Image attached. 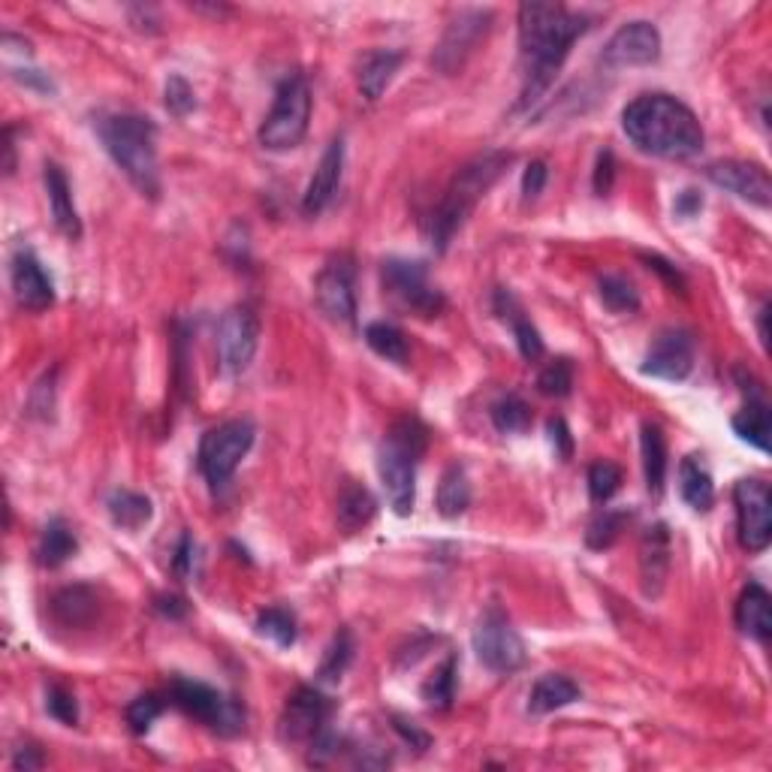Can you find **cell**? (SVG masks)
<instances>
[{
  "instance_id": "obj_1",
  "label": "cell",
  "mask_w": 772,
  "mask_h": 772,
  "mask_svg": "<svg viewBox=\"0 0 772 772\" xmlns=\"http://www.w3.org/2000/svg\"><path fill=\"white\" fill-rule=\"evenodd\" d=\"M592 19L571 12L562 3H522L519 7V55L526 67V85L519 109L534 106L550 91L555 73L571 55V46L588 31Z\"/></svg>"
},
{
  "instance_id": "obj_2",
  "label": "cell",
  "mask_w": 772,
  "mask_h": 772,
  "mask_svg": "<svg viewBox=\"0 0 772 772\" xmlns=\"http://www.w3.org/2000/svg\"><path fill=\"white\" fill-rule=\"evenodd\" d=\"M625 136L652 157L691 161L703 152V128L688 106L670 95H640L621 112Z\"/></svg>"
},
{
  "instance_id": "obj_3",
  "label": "cell",
  "mask_w": 772,
  "mask_h": 772,
  "mask_svg": "<svg viewBox=\"0 0 772 772\" xmlns=\"http://www.w3.org/2000/svg\"><path fill=\"white\" fill-rule=\"evenodd\" d=\"M514 164V154L486 152L477 154L474 161L459 169L453 181L446 185L444 197L438 199L432 214L426 218V235L434 245V251H446L453 235L465 227L474 206L492 190V185L504 176V169Z\"/></svg>"
},
{
  "instance_id": "obj_4",
  "label": "cell",
  "mask_w": 772,
  "mask_h": 772,
  "mask_svg": "<svg viewBox=\"0 0 772 772\" xmlns=\"http://www.w3.org/2000/svg\"><path fill=\"white\" fill-rule=\"evenodd\" d=\"M97 133L103 140L106 152L115 161L118 169L130 178V185L157 199L161 194V169H157V130L152 118L130 115H103L97 124Z\"/></svg>"
},
{
  "instance_id": "obj_5",
  "label": "cell",
  "mask_w": 772,
  "mask_h": 772,
  "mask_svg": "<svg viewBox=\"0 0 772 772\" xmlns=\"http://www.w3.org/2000/svg\"><path fill=\"white\" fill-rule=\"evenodd\" d=\"M426 450L429 429L417 417H401L389 426L377 453V474L396 516H408L417 504V465Z\"/></svg>"
},
{
  "instance_id": "obj_6",
  "label": "cell",
  "mask_w": 772,
  "mask_h": 772,
  "mask_svg": "<svg viewBox=\"0 0 772 772\" xmlns=\"http://www.w3.org/2000/svg\"><path fill=\"white\" fill-rule=\"evenodd\" d=\"M311 121V88L302 73H290L272 103L269 115L260 128V145L269 152H290L308 133Z\"/></svg>"
},
{
  "instance_id": "obj_7",
  "label": "cell",
  "mask_w": 772,
  "mask_h": 772,
  "mask_svg": "<svg viewBox=\"0 0 772 772\" xmlns=\"http://www.w3.org/2000/svg\"><path fill=\"white\" fill-rule=\"evenodd\" d=\"M169 703L178 706L181 713L197 718L206 727H211L221 737H235L245 727V709L242 703L227 697L211 685L194 682V679H173L169 685Z\"/></svg>"
},
{
  "instance_id": "obj_8",
  "label": "cell",
  "mask_w": 772,
  "mask_h": 772,
  "mask_svg": "<svg viewBox=\"0 0 772 772\" xmlns=\"http://www.w3.org/2000/svg\"><path fill=\"white\" fill-rule=\"evenodd\" d=\"M381 278H384L386 296L410 315L438 317L444 311V293L429 282V269L420 260H386Z\"/></svg>"
},
{
  "instance_id": "obj_9",
  "label": "cell",
  "mask_w": 772,
  "mask_h": 772,
  "mask_svg": "<svg viewBox=\"0 0 772 772\" xmlns=\"http://www.w3.org/2000/svg\"><path fill=\"white\" fill-rule=\"evenodd\" d=\"M254 426L247 420L221 422L218 429L202 434L199 444V471L211 486H223L242 465L247 450L254 446Z\"/></svg>"
},
{
  "instance_id": "obj_10",
  "label": "cell",
  "mask_w": 772,
  "mask_h": 772,
  "mask_svg": "<svg viewBox=\"0 0 772 772\" xmlns=\"http://www.w3.org/2000/svg\"><path fill=\"white\" fill-rule=\"evenodd\" d=\"M471 643L483 668L492 673H514L526 664V643L501 607H489L483 613L471 633Z\"/></svg>"
},
{
  "instance_id": "obj_11",
  "label": "cell",
  "mask_w": 772,
  "mask_h": 772,
  "mask_svg": "<svg viewBox=\"0 0 772 772\" xmlns=\"http://www.w3.org/2000/svg\"><path fill=\"white\" fill-rule=\"evenodd\" d=\"M260 348V317L247 305H235L218 327V360L223 375H245Z\"/></svg>"
},
{
  "instance_id": "obj_12",
  "label": "cell",
  "mask_w": 772,
  "mask_h": 772,
  "mask_svg": "<svg viewBox=\"0 0 772 772\" xmlns=\"http://www.w3.org/2000/svg\"><path fill=\"white\" fill-rule=\"evenodd\" d=\"M739 543L749 552H763L772 540V492L758 477H746L734 489Z\"/></svg>"
},
{
  "instance_id": "obj_13",
  "label": "cell",
  "mask_w": 772,
  "mask_h": 772,
  "mask_svg": "<svg viewBox=\"0 0 772 772\" xmlns=\"http://www.w3.org/2000/svg\"><path fill=\"white\" fill-rule=\"evenodd\" d=\"M492 10H462L446 24L441 43L434 48L432 64L444 76H453L465 67V60L474 55V48L481 46V40L489 34Z\"/></svg>"
},
{
  "instance_id": "obj_14",
  "label": "cell",
  "mask_w": 772,
  "mask_h": 772,
  "mask_svg": "<svg viewBox=\"0 0 772 772\" xmlns=\"http://www.w3.org/2000/svg\"><path fill=\"white\" fill-rule=\"evenodd\" d=\"M335 713V703L329 701L323 691L317 688H296L284 703L282 721H278V734L284 742H311L317 734H323L329 725V718Z\"/></svg>"
},
{
  "instance_id": "obj_15",
  "label": "cell",
  "mask_w": 772,
  "mask_h": 772,
  "mask_svg": "<svg viewBox=\"0 0 772 772\" xmlns=\"http://www.w3.org/2000/svg\"><path fill=\"white\" fill-rule=\"evenodd\" d=\"M353 260L351 257H332L320 269L315 282V296L320 311L341 327H353L356 323V293H353Z\"/></svg>"
},
{
  "instance_id": "obj_16",
  "label": "cell",
  "mask_w": 772,
  "mask_h": 772,
  "mask_svg": "<svg viewBox=\"0 0 772 772\" xmlns=\"http://www.w3.org/2000/svg\"><path fill=\"white\" fill-rule=\"evenodd\" d=\"M661 58V34L652 22L621 24L600 52V60L613 70L625 67H649Z\"/></svg>"
},
{
  "instance_id": "obj_17",
  "label": "cell",
  "mask_w": 772,
  "mask_h": 772,
  "mask_svg": "<svg viewBox=\"0 0 772 772\" xmlns=\"http://www.w3.org/2000/svg\"><path fill=\"white\" fill-rule=\"evenodd\" d=\"M706 176L713 185L725 188L727 194L746 199L751 206L770 209L772 202V185L770 173L761 164H749V161H718L709 164Z\"/></svg>"
},
{
  "instance_id": "obj_18",
  "label": "cell",
  "mask_w": 772,
  "mask_h": 772,
  "mask_svg": "<svg viewBox=\"0 0 772 772\" xmlns=\"http://www.w3.org/2000/svg\"><path fill=\"white\" fill-rule=\"evenodd\" d=\"M694 368V341L682 329H668L661 332L646 353L643 375L658 377V381H685Z\"/></svg>"
},
{
  "instance_id": "obj_19",
  "label": "cell",
  "mask_w": 772,
  "mask_h": 772,
  "mask_svg": "<svg viewBox=\"0 0 772 772\" xmlns=\"http://www.w3.org/2000/svg\"><path fill=\"white\" fill-rule=\"evenodd\" d=\"M10 278L15 302L22 305V308H27V311H46L48 305L55 302L52 278H48L46 269H43V263L36 260L34 251L19 247V251L12 254Z\"/></svg>"
},
{
  "instance_id": "obj_20",
  "label": "cell",
  "mask_w": 772,
  "mask_h": 772,
  "mask_svg": "<svg viewBox=\"0 0 772 772\" xmlns=\"http://www.w3.org/2000/svg\"><path fill=\"white\" fill-rule=\"evenodd\" d=\"M341 173H344V142L332 140L327 152H323V157H320V164H317L308 188H305L302 211L308 218L320 214V211L327 209L329 202L335 199L341 185Z\"/></svg>"
},
{
  "instance_id": "obj_21",
  "label": "cell",
  "mask_w": 772,
  "mask_h": 772,
  "mask_svg": "<svg viewBox=\"0 0 772 772\" xmlns=\"http://www.w3.org/2000/svg\"><path fill=\"white\" fill-rule=\"evenodd\" d=\"M52 616L64 628H88L100 616V597L91 585H67L52 597Z\"/></svg>"
},
{
  "instance_id": "obj_22",
  "label": "cell",
  "mask_w": 772,
  "mask_h": 772,
  "mask_svg": "<svg viewBox=\"0 0 772 772\" xmlns=\"http://www.w3.org/2000/svg\"><path fill=\"white\" fill-rule=\"evenodd\" d=\"M670 567V534L664 522L646 528L643 543H640V574H643V592L655 597L664 585Z\"/></svg>"
},
{
  "instance_id": "obj_23",
  "label": "cell",
  "mask_w": 772,
  "mask_h": 772,
  "mask_svg": "<svg viewBox=\"0 0 772 772\" xmlns=\"http://www.w3.org/2000/svg\"><path fill=\"white\" fill-rule=\"evenodd\" d=\"M43 181H46V194H48V206H52V218L58 223V230L67 239H79L82 235V221H79V211H76V202H73V188L64 169L58 164H46V173H43Z\"/></svg>"
},
{
  "instance_id": "obj_24",
  "label": "cell",
  "mask_w": 772,
  "mask_h": 772,
  "mask_svg": "<svg viewBox=\"0 0 772 772\" xmlns=\"http://www.w3.org/2000/svg\"><path fill=\"white\" fill-rule=\"evenodd\" d=\"M737 628L761 643L772 637V600L763 585L749 583L742 588L737 600Z\"/></svg>"
},
{
  "instance_id": "obj_25",
  "label": "cell",
  "mask_w": 772,
  "mask_h": 772,
  "mask_svg": "<svg viewBox=\"0 0 772 772\" xmlns=\"http://www.w3.org/2000/svg\"><path fill=\"white\" fill-rule=\"evenodd\" d=\"M576 701H580V685H576L574 679L562 676V673H550V676L534 682V688L528 694V713L550 715Z\"/></svg>"
},
{
  "instance_id": "obj_26",
  "label": "cell",
  "mask_w": 772,
  "mask_h": 772,
  "mask_svg": "<svg viewBox=\"0 0 772 772\" xmlns=\"http://www.w3.org/2000/svg\"><path fill=\"white\" fill-rule=\"evenodd\" d=\"M401 60H405V55L393 52V48H377V52H372L363 60V67H360V91H363L365 100H381L386 85L393 82V76L401 67Z\"/></svg>"
},
{
  "instance_id": "obj_27",
  "label": "cell",
  "mask_w": 772,
  "mask_h": 772,
  "mask_svg": "<svg viewBox=\"0 0 772 772\" xmlns=\"http://www.w3.org/2000/svg\"><path fill=\"white\" fill-rule=\"evenodd\" d=\"M679 492H682V498L697 514H706L715 504L713 474L706 471V465L697 456L682 459V465H679Z\"/></svg>"
},
{
  "instance_id": "obj_28",
  "label": "cell",
  "mask_w": 772,
  "mask_h": 772,
  "mask_svg": "<svg viewBox=\"0 0 772 772\" xmlns=\"http://www.w3.org/2000/svg\"><path fill=\"white\" fill-rule=\"evenodd\" d=\"M640 450H643L646 486L658 498L664 492V481H668V441H664V432L658 429L655 422H646L643 426Z\"/></svg>"
},
{
  "instance_id": "obj_29",
  "label": "cell",
  "mask_w": 772,
  "mask_h": 772,
  "mask_svg": "<svg viewBox=\"0 0 772 772\" xmlns=\"http://www.w3.org/2000/svg\"><path fill=\"white\" fill-rule=\"evenodd\" d=\"M377 514V501L372 492L365 489L363 483L348 481L339 492V522L344 531H356L372 522V516Z\"/></svg>"
},
{
  "instance_id": "obj_30",
  "label": "cell",
  "mask_w": 772,
  "mask_h": 772,
  "mask_svg": "<svg viewBox=\"0 0 772 772\" xmlns=\"http://www.w3.org/2000/svg\"><path fill=\"white\" fill-rule=\"evenodd\" d=\"M495 305H498V311H501V317L507 320L510 317V327H514V335H516V344H519V353L526 356L528 363H534V360H540L543 356V339H540V332L534 329V323L528 320L526 315H522V308L516 305V299L510 296L507 290H498V299H495Z\"/></svg>"
},
{
  "instance_id": "obj_31",
  "label": "cell",
  "mask_w": 772,
  "mask_h": 772,
  "mask_svg": "<svg viewBox=\"0 0 772 772\" xmlns=\"http://www.w3.org/2000/svg\"><path fill=\"white\" fill-rule=\"evenodd\" d=\"M471 504V483L468 474L462 465H450V468L441 474V483H438V495H434V507L438 514L444 519H456L468 510Z\"/></svg>"
},
{
  "instance_id": "obj_32",
  "label": "cell",
  "mask_w": 772,
  "mask_h": 772,
  "mask_svg": "<svg viewBox=\"0 0 772 772\" xmlns=\"http://www.w3.org/2000/svg\"><path fill=\"white\" fill-rule=\"evenodd\" d=\"M106 507H109L112 522H115L118 528H124V531H140V528L145 526L154 514L152 498H145L142 492H130V489L112 492V495H109V501H106Z\"/></svg>"
},
{
  "instance_id": "obj_33",
  "label": "cell",
  "mask_w": 772,
  "mask_h": 772,
  "mask_svg": "<svg viewBox=\"0 0 772 772\" xmlns=\"http://www.w3.org/2000/svg\"><path fill=\"white\" fill-rule=\"evenodd\" d=\"M734 432L761 453L770 450V408L763 398H749V405L734 417Z\"/></svg>"
},
{
  "instance_id": "obj_34",
  "label": "cell",
  "mask_w": 772,
  "mask_h": 772,
  "mask_svg": "<svg viewBox=\"0 0 772 772\" xmlns=\"http://www.w3.org/2000/svg\"><path fill=\"white\" fill-rule=\"evenodd\" d=\"M76 550H79L76 534L67 528V522L55 519V522H48L46 531H43L36 555H40V564H43V567H60L64 562H70L73 555H76Z\"/></svg>"
},
{
  "instance_id": "obj_35",
  "label": "cell",
  "mask_w": 772,
  "mask_h": 772,
  "mask_svg": "<svg viewBox=\"0 0 772 772\" xmlns=\"http://www.w3.org/2000/svg\"><path fill=\"white\" fill-rule=\"evenodd\" d=\"M365 344H368L377 356H384L386 363L408 365V339H405L401 329L386 323V320H377V323H368V327H365Z\"/></svg>"
},
{
  "instance_id": "obj_36",
  "label": "cell",
  "mask_w": 772,
  "mask_h": 772,
  "mask_svg": "<svg viewBox=\"0 0 772 772\" xmlns=\"http://www.w3.org/2000/svg\"><path fill=\"white\" fill-rule=\"evenodd\" d=\"M456 682H459V661L453 655L446 658L441 668L434 670L432 676L426 679L422 685V701L434 706V709H446L453 697H456Z\"/></svg>"
},
{
  "instance_id": "obj_37",
  "label": "cell",
  "mask_w": 772,
  "mask_h": 772,
  "mask_svg": "<svg viewBox=\"0 0 772 772\" xmlns=\"http://www.w3.org/2000/svg\"><path fill=\"white\" fill-rule=\"evenodd\" d=\"M492 422L504 434L526 432L528 426H531V408H528L526 398L510 393V396H501L492 405Z\"/></svg>"
},
{
  "instance_id": "obj_38",
  "label": "cell",
  "mask_w": 772,
  "mask_h": 772,
  "mask_svg": "<svg viewBox=\"0 0 772 772\" xmlns=\"http://www.w3.org/2000/svg\"><path fill=\"white\" fill-rule=\"evenodd\" d=\"M628 519H631L628 510H613V507H607L604 514H597L595 519H592V526L585 531V543H588L592 550H609V547L619 540L621 531H625V522H628Z\"/></svg>"
},
{
  "instance_id": "obj_39",
  "label": "cell",
  "mask_w": 772,
  "mask_h": 772,
  "mask_svg": "<svg viewBox=\"0 0 772 772\" xmlns=\"http://www.w3.org/2000/svg\"><path fill=\"white\" fill-rule=\"evenodd\" d=\"M597 287H600L604 305H607L609 311H616V315H633L640 308V293L621 275H604Z\"/></svg>"
},
{
  "instance_id": "obj_40",
  "label": "cell",
  "mask_w": 772,
  "mask_h": 772,
  "mask_svg": "<svg viewBox=\"0 0 772 772\" xmlns=\"http://www.w3.org/2000/svg\"><path fill=\"white\" fill-rule=\"evenodd\" d=\"M257 631L263 637H269L272 643L284 646V649L296 643V619H293L290 609L269 607L266 613H260Z\"/></svg>"
},
{
  "instance_id": "obj_41",
  "label": "cell",
  "mask_w": 772,
  "mask_h": 772,
  "mask_svg": "<svg viewBox=\"0 0 772 772\" xmlns=\"http://www.w3.org/2000/svg\"><path fill=\"white\" fill-rule=\"evenodd\" d=\"M353 661V637L351 631H341L335 640H332V646L327 649V658H323V664H320V673L317 676L323 679V682H339L341 676H344V670L351 668Z\"/></svg>"
},
{
  "instance_id": "obj_42",
  "label": "cell",
  "mask_w": 772,
  "mask_h": 772,
  "mask_svg": "<svg viewBox=\"0 0 772 772\" xmlns=\"http://www.w3.org/2000/svg\"><path fill=\"white\" fill-rule=\"evenodd\" d=\"M571 386H574V365H571V360H552L550 365H543V372L538 375V389L543 396H571Z\"/></svg>"
},
{
  "instance_id": "obj_43",
  "label": "cell",
  "mask_w": 772,
  "mask_h": 772,
  "mask_svg": "<svg viewBox=\"0 0 772 772\" xmlns=\"http://www.w3.org/2000/svg\"><path fill=\"white\" fill-rule=\"evenodd\" d=\"M621 489V468L613 462H595L588 468V495L595 504H607Z\"/></svg>"
},
{
  "instance_id": "obj_44",
  "label": "cell",
  "mask_w": 772,
  "mask_h": 772,
  "mask_svg": "<svg viewBox=\"0 0 772 772\" xmlns=\"http://www.w3.org/2000/svg\"><path fill=\"white\" fill-rule=\"evenodd\" d=\"M164 713V701L157 694H142L128 706V725L133 734H145Z\"/></svg>"
},
{
  "instance_id": "obj_45",
  "label": "cell",
  "mask_w": 772,
  "mask_h": 772,
  "mask_svg": "<svg viewBox=\"0 0 772 772\" xmlns=\"http://www.w3.org/2000/svg\"><path fill=\"white\" fill-rule=\"evenodd\" d=\"M46 709L55 721H60V725L73 727L76 721H79V703H76V697H73L70 691L60 688V685H52V688H48Z\"/></svg>"
},
{
  "instance_id": "obj_46",
  "label": "cell",
  "mask_w": 772,
  "mask_h": 772,
  "mask_svg": "<svg viewBox=\"0 0 772 772\" xmlns=\"http://www.w3.org/2000/svg\"><path fill=\"white\" fill-rule=\"evenodd\" d=\"M194 106H197V100H194V88L188 85V79L169 76L166 79V109L176 118H185L194 112Z\"/></svg>"
},
{
  "instance_id": "obj_47",
  "label": "cell",
  "mask_w": 772,
  "mask_h": 772,
  "mask_svg": "<svg viewBox=\"0 0 772 772\" xmlns=\"http://www.w3.org/2000/svg\"><path fill=\"white\" fill-rule=\"evenodd\" d=\"M613 181H616V157L609 148L597 154V166H595V194L597 197H607L613 190Z\"/></svg>"
},
{
  "instance_id": "obj_48",
  "label": "cell",
  "mask_w": 772,
  "mask_h": 772,
  "mask_svg": "<svg viewBox=\"0 0 772 772\" xmlns=\"http://www.w3.org/2000/svg\"><path fill=\"white\" fill-rule=\"evenodd\" d=\"M547 178H550V169H547L543 161H531V164H528L526 176H522V197H526V202L528 199H538L540 194H543Z\"/></svg>"
},
{
  "instance_id": "obj_49",
  "label": "cell",
  "mask_w": 772,
  "mask_h": 772,
  "mask_svg": "<svg viewBox=\"0 0 772 772\" xmlns=\"http://www.w3.org/2000/svg\"><path fill=\"white\" fill-rule=\"evenodd\" d=\"M643 260H646V266H649L652 272H658V275H661L673 290L685 293V278H682V272H679L673 263H668L664 257H658V254H646Z\"/></svg>"
},
{
  "instance_id": "obj_50",
  "label": "cell",
  "mask_w": 772,
  "mask_h": 772,
  "mask_svg": "<svg viewBox=\"0 0 772 772\" xmlns=\"http://www.w3.org/2000/svg\"><path fill=\"white\" fill-rule=\"evenodd\" d=\"M550 444L555 446V456L567 459L574 453V438H571V429H567V422L562 417L550 420Z\"/></svg>"
},
{
  "instance_id": "obj_51",
  "label": "cell",
  "mask_w": 772,
  "mask_h": 772,
  "mask_svg": "<svg viewBox=\"0 0 772 772\" xmlns=\"http://www.w3.org/2000/svg\"><path fill=\"white\" fill-rule=\"evenodd\" d=\"M393 721H396V725H393V727H396L398 734H401V739H405V742H410V749H420V751L429 749V742H432V739L426 737V734H422L420 727L413 725V721H408V718H401V715H396Z\"/></svg>"
},
{
  "instance_id": "obj_52",
  "label": "cell",
  "mask_w": 772,
  "mask_h": 772,
  "mask_svg": "<svg viewBox=\"0 0 772 772\" xmlns=\"http://www.w3.org/2000/svg\"><path fill=\"white\" fill-rule=\"evenodd\" d=\"M701 209H703V197L697 194V190H682V194L676 197V202H673V211H676L679 218H694Z\"/></svg>"
},
{
  "instance_id": "obj_53",
  "label": "cell",
  "mask_w": 772,
  "mask_h": 772,
  "mask_svg": "<svg viewBox=\"0 0 772 772\" xmlns=\"http://www.w3.org/2000/svg\"><path fill=\"white\" fill-rule=\"evenodd\" d=\"M12 767L19 772H34L43 767V754H40V749H34V746H22V749H15Z\"/></svg>"
},
{
  "instance_id": "obj_54",
  "label": "cell",
  "mask_w": 772,
  "mask_h": 772,
  "mask_svg": "<svg viewBox=\"0 0 772 772\" xmlns=\"http://www.w3.org/2000/svg\"><path fill=\"white\" fill-rule=\"evenodd\" d=\"M154 609H157L161 616H166V619H181V616L188 613V604L176 595H161L154 600Z\"/></svg>"
},
{
  "instance_id": "obj_55",
  "label": "cell",
  "mask_w": 772,
  "mask_h": 772,
  "mask_svg": "<svg viewBox=\"0 0 772 772\" xmlns=\"http://www.w3.org/2000/svg\"><path fill=\"white\" fill-rule=\"evenodd\" d=\"M190 567H194V538H190V534H185V538H181V543H178V550H176V574L188 576Z\"/></svg>"
},
{
  "instance_id": "obj_56",
  "label": "cell",
  "mask_w": 772,
  "mask_h": 772,
  "mask_svg": "<svg viewBox=\"0 0 772 772\" xmlns=\"http://www.w3.org/2000/svg\"><path fill=\"white\" fill-rule=\"evenodd\" d=\"M3 154H7V161H3V173L12 176V173H15V142H12V128H7V133H3Z\"/></svg>"
},
{
  "instance_id": "obj_57",
  "label": "cell",
  "mask_w": 772,
  "mask_h": 772,
  "mask_svg": "<svg viewBox=\"0 0 772 772\" xmlns=\"http://www.w3.org/2000/svg\"><path fill=\"white\" fill-rule=\"evenodd\" d=\"M767 317H770V305H763V308H761V341H763V348H767V341H770V332H767Z\"/></svg>"
}]
</instances>
